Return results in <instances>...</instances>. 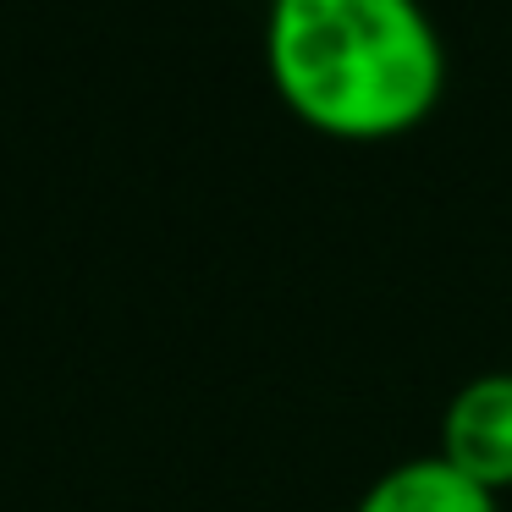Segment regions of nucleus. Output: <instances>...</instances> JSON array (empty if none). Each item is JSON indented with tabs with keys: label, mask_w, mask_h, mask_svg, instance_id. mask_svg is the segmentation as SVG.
<instances>
[{
	"label": "nucleus",
	"mask_w": 512,
	"mask_h": 512,
	"mask_svg": "<svg viewBox=\"0 0 512 512\" xmlns=\"http://www.w3.org/2000/svg\"><path fill=\"white\" fill-rule=\"evenodd\" d=\"M270 83L331 138H391L435 111L446 50L424 0H270Z\"/></svg>",
	"instance_id": "obj_1"
},
{
	"label": "nucleus",
	"mask_w": 512,
	"mask_h": 512,
	"mask_svg": "<svg viewBox=\"0 0 512 512\" xmlns=\"http://www.w3.org/2000/svg\"><path fill=\"white\" fill-rule=\"evenodd\" d=\"M441 457L485 490L512 485V369L463 380L441 419Z\"/></svg>",
	"instance_id": "obj_2"
},
{
	"label": "nucleus",
	"mask_w": 512,
	"mask_h": 512,
	"mask_svg": "<svg viewBox=\"0 0 512 512\" xmlns=\"http://www.w3.org/2000/svg\"><path fill=\"white\" fill-rule=\"evenodd\" d=\"M353 512H496V490L435 457H402L358 496Z\"/></svg>",
	"instance_id": "obj_3"
}]
</instances>
